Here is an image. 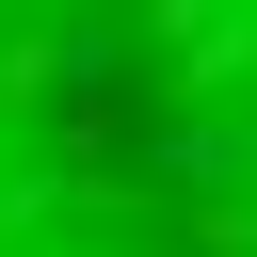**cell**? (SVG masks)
I'll use <instances>...</instances> for the list:
<instances>
[{
    "mask_svg": "<svg viewBox=\"0 0 257 257\" xmlns=\"http://www.w3.org/2000/svg\"><path fill=\"white\" fill-rule=\"evenodd\" d=\"M0 257H257V0H0Z\"/></svg>",
    "mask_w": 257,
    "mask_h": 257,
    "instance_id": "cell-1",
    "label": "cell"
}]
</instances>
